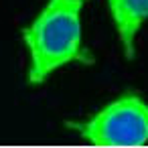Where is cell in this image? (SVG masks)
Returning <instances> with one entry per match:
<instances>
[{
    "mask_svg": "<svg viewBox=\"0 0 148 148\" xmlns=\"http://www.w3.org/2000/svg\"><path fill=\"white\" fill-rule=\"evenodd\" d=\"M67 128L93 146H144L148 142V101L126 91L91 118L67 122Z\"/></svg>",
    "mask_w": 148,
    "mask_h": 148,
    "instance_id": "cell-2",
    "label": "cell"
},
{
    "mask_svg": "<svg viewBox=\"0 0 148 148\" xmlns=\"http://www.w3.org/2000/svg\"><path fill=\"white\" fill-rule=\"evenodd\" d=\"M87 0H49L37 18L23 29L29 49L27 81L41 85L69 63L93 65V55L83 45L81 12Z\"/></svg>",
    "mask_w": 148,
    "mask_h": 148,
    "instance_id": "cell-1",
    "label": "cell"
},
{
    "mask_svg": "<svg viewBox=\"0 0 148 148\" xmlns=\"http://www.w3.org/2000/svg\"><path fill=\"white\" fill-rule=\"evenodd\" d=\"M112 14L118 41L124 57L134 61L136 57V35L148 21V0H106Z\"/></svg>",
    "mask_w": 148,
    "mask_h": 148,
    "instance_id": "cell-3",
    "label": "cell"
}]
</instances>
